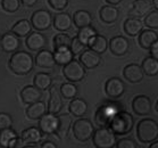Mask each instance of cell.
Instances as JSON below:
<instances>
[{
    "mask_svg": "<svg viewBox=\"0 0 158 148\" xmlns=\"http://www.w3.org/2000/svg\"><path fill=\"white\" fill-rule=\"evenodd\" d=\"M35 61L33 59V56L27 51L17 50L13 53L9 58L8 66L13 73L17 75H27L32 72Z\"/></svg>",
    "mask_w": 158,
    "mask_h": 148,
    "instance_id": "6da1fadb",
    "label": "cell"
},
{
    "mask_svg": "<svg viewBox=\"0 0 158 148\" xmlns=\"http://www.w3.org/2000/svg\"><path fill=\"white\" fill-rule=\"evenodd\" d=\"M134 125V119L133 116L126 111H119L113 116V119L109 122V128L116 136H125L129 134Z\"/></svg>",
    "mask_w": 158,
    "mask_h": 148,
    "instance_id": "7a4b0ae2",
    "label": "cell"
},
{
    "mask_svg": "<svg viewBox=\"0 0 158 148\" xmlns=\"http://www.w3.org/2000/svg\"><path fill=\"white\" fill-rule=\"evenodd\" d=\"M137 137L142 144H151L158 139V123L152 119H143L137 125Z\"/></svg>",
    "mask_w": 158,
    "mask_h": 148,
    "instance_id": "3957f363",
    "label": "cell"
},
{
    "mask_svg": "<svg viewBox=\"0 0 158 148\" xmlns=\"http://www.w3.org/2000/svg\"><path fill=\"white\" fill-rule=\"evenodd\" d=\"M122 109L123 105L119 103H116V101L105 103L98 107L97 112L94 114V122L99 126H108L113 116Z\"/></svg>",
    "mask_w": 158,
    "mask_h": 148,
    "instance_id": "277c9868",
    "label": "cell"
},
{
    "mask_svg": "<svg viewBox=\"0 0 158 148\" xmlns=\"http://www.w3.org/2000/svg\"><path fill=\"white\" fill-rule=\"evenodd\" d=\"M92 142L97 148H113L116 146V134L109 126H100L94 130Z\"/></svg>",
    "mask_w": 158,
    "mask_h": 148,
    "instance_id": "5b68a950",
    "label": "cell"
},
{
    "mask_svg": "<svg viewBox=\"0 0 158 148\" xmlns=\"http://www.w3.org/2000/svg\"><path fill=\"white\" fill-rule=\"evenodd\" d=\"M72 130L74 138L81 142H85L92 138L94 133V125L89 119L79 117L73 123Z\"/></svg>",
    "mask_w": 158,
    "mask_h": 148,
    "instance_id": "8992f818",
    "label": "cell"
},
{
    "mask_svg": "<svg viewBox=\"0 0 158 148\" xmlns=\"http://www.w3.org/2000/svg\"><path fill=\"white\" fill-rule=\"evenodd\" d=\"M85 67L82 65V63L80 61L73 59L69 61V64L64 65L63 67V74L65 79L69 82H80L85 78Z\"/></svg>",
    "mask_w": 158,
    "mask_h": 148,
    "instance_id": "52a82bcc",
    "label": "cell"
},
{
    "mask_svg": "<svg viewBox=\"0 0 158 148\" xmlns=\"http://www.w3.org/2000/svg\"><path fill=\"white\" fill-rule=\"evenodd\" d=\"M52 15L49 11L46 9H39L35 11L31 16V23H32L33 29L36 31H47L52 24Z\"/></svg>",
    "mask_w": 158,
    "mask_h": 148,
    "instance_id": "ba28073f",
    "label": "cell"
},
{
    "mask_svg": "<svg viewBox=\"0 0 158 148\" xmlns=\"http://www.w3.org/2000/svg\"><path fill=\"white\" fill-rule=\"evenodd\" d=\"M58 125H59V117L57 114L47 112L39 120V124L38 126L40 130L42 131L43 134H56L58 130Z\"/></svg>",
    "mask_w": 158,
    "mask_h": 148,
    "instance_id": "9c48e42d",
    "label": "cell"
},
{
    "mask_svg": "<svg viewBox=\"0 0 158 148\" xmlns=\"http://www.w3.org/2000/svg\"><path fill=\"white\" fill-rule=\"evenodd\" d=\"M124 91H125V84L123 82V80L117 76L109 78L105 83V92L110 99H117L122 97Z\"/></svg>",
    "mask_w": 158,
    "mask_h": 148,
    "instance_id": "30bf717a",
    "label": "cell"
},
{
    "mask_svg": "<svg viewBox=\"0 0 158 148\" xmlns=\"http://www.w3.org/2000/svg\"><path fill=\"white\" fill-rule=\"evenodd\" d=\"M19 46H21L19 36H17L11 31L4 33L0 36V48L5 53H11L13 54V53L19 49Z\"/></svg>",
    "mask_w": 158,
    "mask_h": 148,
    "instance_id": "8fae6325",
    "label": "cell"
},
{
    "mask_svg": "<svg viewBox=\"0 0 158 148\" xmlns=\"http://www.w3.org/2000/svg\"><path fill=\"white\" fill-rule=\"evenodd\" d=\"M132 109L134 114L146 116L151 112V99L146 95H138L132 100Z\"/></svg>",
    "mask_w": 158,
    "mask_h": 148,
    "instance_id": "7c38bea8",
    "label": "cell"
},
{
    "mask_svg": "<svg viewBox=\"0 0 158 148\" xmlns=\"http://www.w3.org/2000/svg\"><path fill=\"white\" fill-rule=\"evenodd\" d=\"M109 49L115 56H124L130 50V41L123 36H113L109 41Z\"/></svg>",
    "mask_w": 158,
    "mask_h": 148,
    "instance_id": "4fadbf2b",
    "label": "cell"
},
{
    "mask_svg": "<svg viewBox=\"0 0 158 148\" xmlns=\"http://www.w3.org/2000/svg\"><path fill=\"white\" fill-rule=\"evenodd\" d=\"M48 112L58 114L63 108V96L57 86L49 88V100H48Z\"/></svg>",
    "mask_w": 158,
    "mask_h": 148,
    "instance_id": "5bb4252c",
    "label": "cell"
},
{
    "mask_svg": "<svg viewBox=\"0 0 158 148\" xmlns=\"http://www.w3.org/2000/svg\"><path fill=\"white\" fill-rule=\"evenodd\" d=\"M79 61L82 63V65L86 70H92L100 65L102 59H101L100 54H98V53L89 48V49H85L82 54L80 55Z\"/></svg>",
    "mask_w": 158,
    "mask_h": 148,
    "instance_id": "9a60e30c",
    "label": "cell"
},
{
    "mask_svg": "<svg viewBox=\"0 0 158 148\" xmlns=\"http://www.w3.org/2000/svg\"><path fill=\"white\" fill-rule=\"evenodd\" d=\"M143 70L139 64H127L123 70V76L130 83H140L143 80Z\"/></svg>",
    "mask_w": 158,
    "mask_h": 148,
    "instance_id": "2e32d148",
    "label": "cell"
},
{
    "mask_svg": "<svg viewBox=\"0 0 158 148\" xmlns=\"http://www.w3.org/2000/svg\"><path fill=\"white\" fill-rule=\"evenodd\" d=\"M42 131L39 126H30L27 129L22 131L21 137L23 138L24 142L26 144L25 147H35V144H39L42 139Z\"/></svg>",
    "mask_w": 158,
    "mask_h": 148,
    "instance_id": "e0dca14e",
    "label": "cell"
},
{
    "mask_svg": "<svg viewBox=\"0 0 158 148\" xmlns=\"http://www.w3.org/2000/svg\"><path fill=\"white\" fill-rule=\"evenodd\" d=\"M25 44L26 47L29 48L31 51H39L46 47L47 38L43 36L42 33H40V31L31 32L29 36H26Z\"/></svg>",
    "mask_w": 158,
    "mask_h": 148,
    "instance_id": "ac0fdd59",
    "label": "cell"
},
{
    "mask_svg": "<svg viewBox=\"0 0 158 148\" xmlns=\"http://www.w3.org/2000/svg\"><path fill=\"white\" fill-rule=\"evenodd\" d=\"M34 61H35V65L40 69H54L56 65L54 54L47 49H41L38 51Z\"/></svg>",
    "mask_w": 158,
    "mask_h": 148,
    "instance_id": "d6986e66",
    "label": "cell"
},
{
    "mask_svg": "<svg viewBox=\"0 0 158 148\" xmlns=\"http://www.w3.org/2000/svg\"><path fill=\"white\" fill-rule=\"evenodd\" d=\"M21 98L24 104H33L35 101L41 100V98H42V90H40L39 88H36L34 84L33 86H25L21 90Z\"/></svg>",
    "mask_w": 158,
    "mask_h": 148,
    "instance_id": "ffe728a7",
    "label": "cell"
},
{
    "mask_svg": "<svg viewBox=\"0 0 158 148\" xmlns=\"http://www.w3.org/2000/svg\"><path fill=\"white\" fill-rule=\"evenodd\" d=\"M52 24L54 27L59 32H66L72 27L73 24V17L69 13L65 11H60L52 19Z\"/></svg>",
    "mask_w": 158,
    "mask_h": 148,
    "instance_id": "44dd1931",
    "label": "cell"
},
{
    "mask_svg": "<svg viewBox=\"0 0 158 148\" xmlns=\"http://www.w3.org/2000/svg\"><path fill=\"white\" fill-rule=\"evenodd\" d=\"M100 19L106 24H113L118 19L119 11L113 5H105L99 11Z\"/></svg>",
    "mask_w": 158,
    "mask_h": 148,
    "instance_id": "7402d4cb",
    "label": "cell"
},
{
    "mask_svg": "<svg viewBox=\"0 0 158 148\" xmlns=\"http://www.w3.org/2000/svg\"><path fill=\"white\" fill-rule=\"evenodd\" d=\"M156 41H158V34L152 29L142 30L139 34V38H138V42L140 44V47L143 48V49H147V50H149V48Z\"/></svg>",
    "mask_w": 158,
    "mask_h": 148,
    "instance_id": "603a6c76",
    "label": "cell"
},
{
    "mask_svg": "<svg viewBox=\"0 0 158 148\" xmlns=\"http://www.w3.org/2000/svg\"><path fill=\"white\" fill-rule=\"evenodd\" d=\"M123 29H124V32L129 36H139L142 29H143V23L141 21V18L129 17L127 19H125Z\"/></svg>",
    "mask_w": 158,
    "mask_h": 148,
    "instance_id": "cb8c5ba5",
    "label": "cell"
},
{
    "mask_svg": "<svg viewBox=\"0 0 158 148\" xmlns=\"http://www.w3.org/2000/svg\"><path fill=\"white\" fill-rule=\"evenodd\" d=\"M151 4L148 0H134L132 2V8L130 11L131 17L141 18L150 11Z\"/></svg>",
    "mask_w": 158,
    "mask_h": 148,
    "instance_id": "d4e9b609",
    "label": "cell"
},
{
    "mask_svg": "<svg viewBox=\"0 0 158 148\" xmlns=\"http://www.w3.org/2000/svg\"><path fill=\"white\" fill-rule=\"evenodd\" d=\"M48 112V107L42 100L35 101L33 104H30L26 108V116L30 120H38L39 121L46 113Z\"/></svg>",
    "mask_w": 158,
    "mask_h": 148,
    "instance_id": "484cf974",
    "label": "cell"
},
{
    "mask_svg": "<svg viewBox=\"0 0 158 148\" xmlns=\"http://www.w3.org/2000/svg\"><path fill=\"white\" fill-rule=\"evenodd\" d=\"M69 111L71 115L75 117H83L88 112V103L82 98H73L69 105Z\"/></svg>",
    "mask_w": 158,
    "mask_h": 148,
    "instance_id": "4316f807",
    "label": "cell"
},
{
    "mask_svg": "<svg viewBox=\"0 0 158 148\" xmlns=\"http://www.w3.org/2000/svg\"><path fill=\"white\" fill-rule=\"evenodd\" d=\"M92 21H94V18H92L91 13L88 11H84V9L76 11L73 15V23L77 29H82V27L91 25Z\"/></svg>",
    "mask_w": 158,
    "mask_h": 148,
    "instance_id": "83f0119b",
    "label": "cell"
},
{
    "mask_svg": "<svg viewBox=\"0 0 158 148\" xmlns=\"http://www.w3.org/2000/svg\"><path fill=\"white\" fill-rule=\"evenodd\" d=\"M55 56V61H56V64L57 65L64 66L66 64H69V61H72L74 59V56L75 55L73 54V51L71 50L69 47H64V48H59V49H56L54 53Z\"/></svg>",
    "mask_w": 158,
    "mask_h": 148,
    "instance_id": "f1b7e54d",
    "label": "cell"
},
{
    "mask_svg": "<svg viewBox=\"0 0 158 148\" xmlns=\"http://www.w3.org/2000/svg\"><path fill=\"white\" fill-rule=\"evenodd\" d=\"M88 47L90 49H92L94 51L98 53V54H104L106 53V50L108 49L109 47V42H108V40L106 36H101V34H97L96 36H94L91 41L89 42L88 44Z\"/></svg>",
    "mask_w": 158,
    "mask_h": 148,
    "instance_id": "f546056e",
    "label": "cell"
},
{
    "mask_svg": "<svg viewBox=\"0 0 158 148\" xmlns=\"http://www.w3.org/2000/svg\"><path fill=\"white\" fill-rule=\"evenodd\" d=\"M32 23L29 19H21L16 22L11 27V32L15 33L19 38H24L27 36L30 33L32 32Z\"/></svg>",
    "mask_w": 158,
    "mask_h": 148,
    "instance_id": "4dcf8cb0",
    "label": "cell"
},
{
    "mask_svg": "<svg viewBox=\"0 0 158 148\" xmlns=\"http://www.w3.org/2000/svg\"><path fill=\"white\" fill-rule=\"evenodd\" d=\"M33 84L36 88H39L40 90H48L52 84V78L48 73L39 72L33 78Z\"/></svg>",
    "mask_w": 158,
    "mask_h": 148,
    "instance_id": "1f68e13d",
    "label": "cell"
},
{
    "mask_svg": "<svg viewBox=\"0 0 158 148\" xmlns=\"http://www.w3.org/2000/svg\"><path fill=\"white\" fill-rule=\"evenodd\" d=\"M141 67L146 75L156 76L158 74V59L154 58L152 56H148L142 61Z\"/></svg>",
    "mask_w": 158,
    "mask_h": 148,
    "instance_id": "d6a6232c",
    "label": "cell"
},
{
    "mask_svg": "<svg viewBox=\"0 0 158 148\" xmlns=\"http://www.w3.org/2000/svg\"><path fill=\"white\" fill-rule=\"evenodd\" d=\"M58 117H59V125H58L57 134L60 138H64L69 134V129L73 125L72 116L69 115V114H61Z\"/></svg>",
    "mask_w": 158,
    "mask_h": 148,
    "instance_id": "836d02e7",
    "label": "cell"
},
{
    "mask_svg": "<svg viewBox=\"0 0 158 148\" xmlns=\"http://www.w3.org/2000/svg\"><path fill=\"white\" fill-rule=\"evenodd\" d=\"M60 90V94L63 96V98L65 99H69V100H72L73 98H75L77 96V92H79V88L76 87V84L74 82H65L63 83L59 88Z\"/></svg>",
    "mask_w": 158,
    "mask_h": 148,
    "instance_id": "e575fe53",
    "label": "cell"
},
{
    "mask_svg": "<svg viewBox=\"0 0 158 148\" xmlns=\"http://www.w3.org/2000/svg\"><path fill=\"white\" fill-rule=\"evenodd\" d=\"M98 33L97 31H96V29H94V26H85V27H82V29H79V32H77V34H76V36L80 39V41L82 42V44H84L88 47V44H89V42L91 41V39L94 38V36H97Z\"/></svg>",
    "mask_w": 158,
    "mask_h": 148,
    "instance_id": "d590c367",
    "label": "cell"
},
{
    "mask_svg": "<svg viewBox=\"0 0 158 148\" xmlns=\"http://www.w3.org/2000/svg\"><path fill=\"white\" fill-rule=\"evenodd\" d=\"M16 137H18V134L13 128H8L0 131V144L2 148H8L9 142Z\"/></svg>",
    "mask_w": 158,
    "mask_h": 148,
    "instance_id": "8d00e7d4",
    "label": "cell"
},
{
    "mask_svg": "<svg viewBox=\"0 0 158 148\" xmlns=\"http://www.w3.org/2000/svg\"><path fill=\"white\" fill-rule=\"evenodd\" d=\"M71 42H72V38H71L69 34H66L65 32L58 33L54 38L55 50H56V49H59V48L69 47V46H71Z\"/></svg>",
    "mask_w": 158,
    "mask_h": 148,
    "instance_id": "74e56055",
    "label": "cell"
},
{
    "mask_svg": "<svg viewBox=\"0 0 158 148\" xmlns=\"http://www.w3.org/2000/svg\"><path fill=\"white\" fill-rule=\"evenodd\" d=\"M143 24L147 26L148 29L157 30L158 29V11H149L144 16Z\"/></svg>",
    "mask_w": 158,
    "mask_h": 148,
    "instance_id": "f35d334b",
    "label": "cell"
},
{
    "mask_svg": "<svg viewBox=\"0 0 158 148\" xmlns=\"http://www.w3.org/2000/svg\"><path fill=\"white\" fill-rule=\"evenodd\" d=\"M21 0H1V7L7 13H16L21 7Z\"/></svg>",
    "mask_w": 158,
    "mask_h": 148,
    "instance_id": "ab89813d",
    "label": "cell"
},
{
    "mask_svg": "<svg viewBox=\"0 0 158 148\" xmlns=\"http://www.w3.org/2000/svg\"><path fill=\"white\" fill-rule=\"evenodd\" d=\"M85 47H86L85 44H82L77 36L72 38V42H71L69 48H71V50L73 51V54L74 55H81L83 51L85 50Z\"/></svg>",
    "mask_w": 158,
    "mask_h": 148,
    "instance_id": "60d3db41",
    "label": "cell"
},
{
    "mask_svg": "<svg viewBox=\"0 0 158 148\" xmlns=\"http://www.w3.org/2000/svg\"><path fill=\"white\" fill-rule=\"evenodd\" d=\"M13 126V117L8 113H0V131Z\"/></svg>",
    "mask_w": 158,
    "mask_h": 148,
    "instance_id": "b9f144b4",
    "label": "cell"
},
{
    "mask_svg": "<svg viewBox=\"0 0 158 148\" xmlns=\"http://www.w3.org/2000/svg\"><path fill=\"white\" fill-rule=\"evenodd\" d=\"M69 0H48V4L55 11H63L69 6Z\"/></svg>",
    "mask_w": 158,
    "mask_h": 148,
    "instance_id": "7bdbcfd3",
    "label": "cell"
},
{
    "mask_svg": "<svg viewBox=\"0 0 158 148\" xmlns=\"http://www.w3.org/2000/svg\"><path fill=\"white\" fill-rule=\"evenodd\" d=\"M115 147L117 148H138L137 142L131 138H123L116 142Z\"/></svg>",
    "mask_w": 158,
    "mask_h": 148,
    "instance_id": "ee69618b",
    "label": "cell"
},
{
    "mask_svg": "<svg viewBox=\"0 0 158 148\" xmlns=\"http://www.w3.org/2000/svg\"><path fill=\"white\" fill-rule=\"evenodd\" d=\"M149 53H150V56H152L154 58L158 59V41H156V42L149 48Z\"/></svg>",
    "mask_w": 158,
    "mask_h": 148,
    "instance_id": "f6af8a7d",
    "label": "cell"
},
{
    "mask_svg": "<svg viewBox=\"0 0 158 148\" xmlns=\"http://www.w3.org/2000/svg\"><path fill=\"white\" fill-rule=\"evenodd\" d=\"M41 148H57V145H55V142L50 140H46L42 142Z\"/></svg>",
    "mask_w": 158,
    "mask_h": 148,
    "instance_id": "bcb514c9",
    "label": "cell"
},
{
    "mask_svg": "<svg viewBox=\"0 0 158 148\" xmlns=\"http://www.w3.org/2000/svg\"><path fill=\"white\" fill-rule=\"evenodd\" d=\"M39 0H21V2L25 7H33L34 5H36V2H38Z\"/></svg>",
    "mask_w": 158,
    "mask_h": 148,
    "instance_id": "7dc6e473",
    "label": "cell"
},
{
    "mask_svg": "<svg viewBox=\"0 0 158 148\" xmlns=\"http://www.w3.org/2000/svg\"><path fill=\"white\" fill-rule=\"evenodd\" d=\"M122 1L123 0H106V2H107L108 5H113V6H117V5H119Z\"/></svg>",
    "mask_w": 158,
    "mask_h": 148,
    "instance_id": "c3c4849f",
    "label": "cell"
},
{
    "mask_svg": "<svg viewBox=\"0 0 158 148\" xmlns=\"http://www.w3.org/2000/svg\"><path fill=\"white\" fill-rule=\"evenodd\" d=\"M150 148H158V140H155L151 142V145L149 146Z\"/></svg>",
    "mask_w": 158,
    "mask_h": 148,
    "instance_id": "681fc988",
    "label": "cell"
},
{
    "mask_svg": "<svg viewBox=\"0 0 158 148\" xmlns=\"http://www.w3.org/2000/svg\"><path fill=\"white\" fill-rule=\"evenodd\" d=\"M152 6L156 11H158V0H152Z\"/></svg>",
    "mask_w": 158,
    "mask_h": 148,
    "instance_id": "f907efd6",
    "label": "cell"
},
{
    "mask_svg": "<svg viewBox=\"0 0 158 148\" xmlns=\"http://www.w3.org/2000/svg\"><path fill=\"white\" fill-rule=\"evenodd\" d=\"M156 112L158 113V100H157V103H156Z\"/></svg>",
    "mask_w": 158,
    "mask_h": 148,
    "instance_id": "816d5d0a",
    "label": "cell"
},
{
    "mask_svg": "<svg viewBox=\"0 0 158 148\" xmlns=\"http://www.w3.org/2000/svg\"><path fill=\"white\" fill-rule=\"evenodd\" d=\"M0 148H2V146H1V144H0Z\"/></svg>",
    "mask_w": 158,
    "mask_h": 148,
    "instance_id": "f5cc1de1",
    "label": "cell"
}]
</instances>
